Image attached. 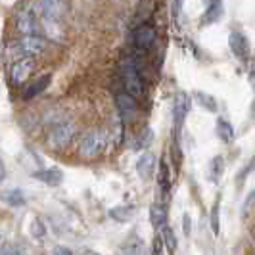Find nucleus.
<instances>
[{"label": "nucleus", "instance_id": "nucleus-23", "mask_svg": "<svg viewBox=\"0 0 255 255\" xmlns=\"http://www.w3.org/2000/svg\"><path fill=\"white\" fill-rule=\"evenodd\" d=\"M2 200L6 202L8 205H12V207H19V205L25 204V198H23V194L21 190H8L2 194Z\"/></svg>", "mask_w": 255, "mask_h": 255}, {"label": "nucleus", "instance_id": "nucleus-16", "mask_svg": "<svg viewBox=\"0 0 255 255\" xmlns=\"http://www.w3.org/2000/svg\"><path fill=\"white\" fill-rule=\"evenodd\" d=\"M171 173H169V165H167L165 159H161L159 161V173H157V184H159V188L163 192V196H169V192H171Z\"/></svg>", "mask_w": 255, "mask_h": 255}, {"label": "nucleus", "instance_id": "nucleus-24", "mask_svg": "<svg viewBox=\"0 0 255 255\" xmlns=\"http://www.w3.org/2000/svg\"><path fill=\"white\" fill-rule=\"evenodd\" d=\"M29 232H31V236L37 238V240H44V238H46V227H44V223H42L38 217H35L33 221H31Z\"/></svg>", "mask_w": 255, "mask_h": 255}, {"label": "nucleus", "instance_id": "nucleus-12", "mask_svg": "<svg viewBox=\"0 0 255 255\" xmlns=\"http://www.w3.org/2000/svg\"><path fill=\"white\" fill-rule=\"evenodd\" d=\"M119 255H142L144 254V240L138 234H130L117 248Z\"/></svg>", "mask_w": 255, "mask_h": 255}, {"label": "nucleus", "instance_id": "nucleus-6", "mask_svg": "<svg viewBox=\"0 0 255 255\" xmlns=\"http://www.w3.org/2000/svg\"><path fill=\"white\" fill-rule=\"evenodd\" d=\"M35 67H37L35 58H17V60L13 62L12 69H10V79H12V83L15 87L23 85L27 79L33 75Z\"/></svg>", "mask_w": 255, "mask_h": 255}, {"label": "nucleus", "instance_id": "nucleus-30", "mask_svg": "<svg viewBox=\"0 0 255 255\" xmlns=\"http://www.w3.org/2000/svg\"><path fill=\"white\" fill-rule=\"evenodd\" d=\"M182 230H184V234H186V236H190L192 234V219H190L188 213H184V215H182Z\"/></svg>", "mask_w": 255, "mask_h": 255}, {"label": "nucleus", "instance_id": "nucleus-20", "mask_svg": "<svg viewBox=\"0 0 255 255\" xmlns=\"http://www.w3.org/2000/svg\"><path fill=\"white\" fill-rule=\"evenodd\" d=\"M194 98H196V102L200 104L204 110H207V112H211V114H215L219 110L217 106V100L211 96V94H207V92H202V90H196L194 92Z\"/></svg>", "mask_w": 255, "mask_h": 255}, {"label": "nucleus", "instance_id": "nucleus-31", "mask_svg": "<svg viewBox=\"0 0 255 255\" xmlns=\"http://www.w3.org/2000/svg\"><path fill=\"white\" fill-rule=\"evenodd\" d=\"M52 255H73V252L69 248H65V246H56L52 250Z\"/></svg>", "mask_w": 255, "mask_h": 255}, {"label": "nucleus", "instance_id": "nucleus-35", "mask_svg": "<svg viewBox=\"0 0 255 255\" xmlns=\"http://www.w3.org/2000/svg\"><path fill=\"white\" fill-rule=\"evenodd\" d=\"M0 244H2V242H0Z\"/></svg>", "mask_w": 255, "mask_h": 255}, {"label": "nucleus", "instance_id": "nucleus-27", "mask_svg": "<svg viewBox=\"0 0 255 255\" xmlns=\"http://www.w3.org/2000/svg\"><path fill=\"white\" fill-rule=\"evenodd\" d=\"M254 169H255V157H252V159H250V163H248V165L244 167L242 171L236 175V184H238V186H242L244 182H246V179H248V175H250Z\"/></svg>", "mask_w": 255, "mask_h": 255}, {"label": "nucleus", "instance_id": "nucleus-17", "mask_svg": "<svg viewBox=\"0 0 255 255\" xmlns=\"http://www.w3.org/2000/svg\"><path fill=\"white\" fill-rule=\"evenodd\" d=\"M134 213H136L134 205H117L114 209H110V217L117 221V223H127V221H130V217Z\"/></svg>", "mask_w": 255, "mask_h": 255}, {"label": "nucleus", "instance_id": "nucleus-14", "mask_svg": "<svg viewBox=\"0 0 255 255\" xmlns=\"http://www.w3.org/2000/svg\"><path fill=\"white\" fill-rule=\"evenodd\" d=\"M155 165H157V159L152 152H144L138 157L136 161V173L140 179H150L153 177V171H155Z\"/></svg>", "mask_w": 255, "mask_h": 255}, {"label": "nucleus", "instance_id": "nucleus-5", "mask_svg": "<svg viewBox=\"0 0 255 255\" xmlns=\"http://www.w3.org/2000/svg\"><path fill=\"white\" fill-rule=\"evenodd\" d=\"M155 37H157L155 27L150 25V23H142V25L136 27L134 33H132V44H134L136 52L150 50L153 46V42H155Z\"/></svg>", "mask_w": 255, "mask_h": 255}, {"label": "nucleus", "instance_id": "nucleus-28", "mask_svg": "<svg viewBox=\"0 0 255 255\" xmlns=\"http://www.w3.org/2000/svg\"><path fill=\"white\" fill-rule=\"evenodd\" d=\"M0 255H21V252L12 242H2L0 244Z\"/></svg>", "mask_w": 255, "mask_h": 255}, {"label": "nucleus", "instance_id": "nucleus-2", "mask_svg": "<svg viewBox=\"0 0 255 255\" xmlns=\"http://www.w3.org/2000/svg\"><path fill=\"white\" fill-rule=\"evenodd\" d=\"M121 77H123V87L128 94H132L134 98H142L144 96V81L138 71V64L136 58H127L123 65H121Z\"/></svg>", "mask_w": 255, "mask_h": 255}, {"label": "nucleus", "instance_id": "nucleus-1", "mask_svg": "<svg viewBox=\"0 0 255 255\" xmlns=\"http://www.w3.org/2000/svg\"><path fill=\"white\" fill-rule=\"evenodd\" d=\"M108 140H110V136H108L106 130L92 128L89 132H85L81 142H79V155L85 157V159L100 157L108 148Z\"/></svg>", "mask_w": 255, "mask_h": 255}, {"label": "nucleus", "instance_id": "nucleus-15", "mask_svg": "<svg viewBox=\"0 0 255 255\" xmlns=\"http://www.w3.org/2000/svg\"><path fill=\"white\" fill-rule=\"evenodd\" d=\"M50 81H52V75H42V77H38V79H35V81L23 90V100H33L35 96L42 94L44 90L48 89Z\"/></svg>", "mask_w": 255, "mask_h": 255}, {"label": "nucleus", "instance_id": "nucleus-22", "mask_svg": "<svg viewBox=\"0 0 255 255\" xmlns=\"http://www.w3.org/2000/svg\"><path fill=\"white\" fill-rule=\"evenodd\" d=\"M161 238H163V242H165V248L169 254H175L177 252V236H175V232L173 229L169 227V225H163L161 227Z\"/></svg>", "mask_w": 255, "mask_h": 255}, {"label": "nucleus", "instance_id": "nucleus-32", "mask_svg": "<svg viewBox=\"0 0 255 255\" xmlns=\"http://www.w3.org/2000/svg\"><path fill=\"white\" fill-rule=\"evenodd\" d=\"M6 177V165H4V161H2V157H0V182L4 180Z\"/></svg>", "mask_w": 255, "mask_h": 255}, {"label": "nucleus", "instance_id": "nucleus-33", "mask_svg": "<svg viewBox=\"0 0 255 255\" xmlns=\"http://www.w3.org/2000/svg\"><path fill=\"white\" fill-rule=\"evenodd\" d=\"M81 255H100V254H96V252H92V250H83Z\"/></svg>", "mask_w": 255, "mask_h": 255}, {"label": "nucleus", "instance_id": "nucleus-11", "mask_svg": "<svg viewBox=\"0 0 255 255\" xmlns=\"http://www.w3.org/2000/svg\"><path fill=\"white\" fill-rule=\"evenodd\" d=\"M225 15V2L223 0H209L204 15H202V25H213Z\"/></svg>", "mask_w": 255, "mask_h": 255}, {"label": "nucleus", "instance_id": "nucleus-34", "mask_svg": "<svg viewBox=\"0 0 255 255\" xmlns=\"http://www.w3.org/2000/svg\"><path fill=\"white\" fill-rule=\"evenodd\" d=\"M254 234H255V230H254Z\"/></svg>", "mask_w": 255, "mask_h": 255}, {"label": "nucleus", "instance_id": "nucleus-19", "mask_svg": "<svg viewBox=\"0 0 255 255\" xmlns=\"http://www.w3.org/2000/svg\"><path fill=\"white\" fill-rule=\"evenodd\" d=\"M150 221L153 227H163L167 225V207L163 204H152L150 207Z\"/></svg>", "mask_w": 255, "mask_h": 255}, {"label": "nucleus", "instance_id": "nucleus-25", "mask_svg": "<svg viewBox=\"0 0 255 255\" xmlns=\"http://www.w3.org/2000/svg\"><path fill=\"white\" fill-rule=\"evenodd\" d=\"M153 140V132L152 128H144L140 132V136L136 138V142H134V148L136 150H140V148H146V146H150Z\"/></svg>", "mask_w": 255, "mask_h": 255}, {"label": "nucleus", "instance_id": "nucleus-8", "mask_svg": "<svg viewBox=\"0 0 255 255\" xmlns=\"http://www.w3.org/2000/svg\"><path fill=\"white\" fill-rule=\"evenodd\" d=\"M138 98H134L132 94H128L127 90L125 92H119L117 96H115V106H117V110H119V114L123 115V119H127V121H132L136 114H138V102H136Z\"/></svg>", "mask_w": 255, "mask_h": 255}, {"label": "nucleus", "instance_id": "nucleus-18", "mask_svg": "<svg viewBox=\"0 0 255 255\" xmlns=\"http://www.w3.org/2000/svg\"><path fill=\"white\" fill-rule=\"evenodd\" d=\"M217 136L225 142V144H230V142L234 140V136H236L234 127L230 125L227 119H223V117H219L217 119Z\"/></svg>", "mask_w": 255, "mask_h": 255}, {"label": "nucleus", "instance_id": "nucleus-26", "mask_svg": "<svg viewBox=\"0 0 255 255\" xmlns=\"http://www.w3.org/2000/svg\"><path fill=\"white\" fill-rule=\"evenodd\" d=\"M211 230H213V234H219V230H221V219H219V198L215 200V204L211 207Z\"/></svg>", "mask_w": 255, "mask_h": 255}, {"label": "nucleus", "instance_id": "nucleus-9", "mask_svg": "<svg viewBox=\"0 0 255 255\" xmlns=\"http://www.w3.org/2000/svg\"><path fill=\"white\" fill-rule=\"evenodd\" d=\"M190 108H192L190 96H188L186 92H179V94L175 96V104H173V119H175V128H177V130L184 125L186 117L190 114Z\"/></svg>", "mask_w": 255, "mask_h": 255}, {"label": "nucleus", "instance_id": "nucleus-21", "mask_svg": "<svg viewBox=\"0 0 255 255\" xmlns=\"http://www.w3.org/2000/svg\"><path fill=\"white\" fill-rule=\"evenodd\" d=\"M225 173V157L223 155H215L209 163V179L211 182H219V179Z\"/></svg>", "mask_w": 255, "mask_h": 255}, {"label": "nucleus", "instance_id": "nucleus-13", "mask_svg": "<svg viewBox=\"0 0 255 255\" xmlns=\"http://www.w3.org/2000/svg\"><path fill=\"white\" fill-rule=\"evenodd\" d=\"M33 179L40 180L48 186H60L64 182V173L56 167H50V169H40V171H33Z\"/></svg>", "mask_w": 255, "mask_h": 255}, {"label": "nucleus", "instance_id": "nucleus-4", "mask_svg": "<svg viewBox=\"0 0 255 255\" xmlns=\"http://www.w3.org/2000/svg\"><path fill=\"white\" fill-rule=\"evenodd\" d=\"M77 134V125L73 121H60L48 132V146L52 150H64L67 148Z\"/></svg>", "mask_w": 255, "mask_h": 255}, {"label": "nucleus", "instance_id": "nucleus-29", "mask_svg": "<svg viewBox=\"0 0 255 255\" xmlns=\"http://www.w3.org/2000/svg\"><path fill=\"white\" fill-rule=\"evenodd\" d=\"M163 246H165V242H163L161 234H157L152 244V255H163Z\"/></svg>", "mask_w": 255, "mask_h": 255}, {"label": "nucleus", "instance_id": "nucleus-10", "mask_svg": "<svg viewBox=\"0 0 255 255\" xmlns=\"http://www.w3.org/2000/svg\"><path fill=\"white\" fill-rule=\"evenodd\" d=\"M42 4V17L60 21L67 10V0H40Z\"/></svg>", "mask_w": 255, "mask_h": 255}, {"label": "nucleus", "instance_id": "nucleus-7", "mask_svg": "<svg viewBox=\"0 0 255 255\" xmlns=\"http://www.w3.org/2000/svg\"><path fill=\"white\" fill-rule=\"evenodd\" d=\"M229 46L232 54L240 60V62H248L250 54H252V46H250V40L244 35L242 31H232L229 35Z\"/></svg>", "mask_w": 255, "mask_h": 255}, {"label": "nucleus", "instance_id": "nucleus-3", "mask_svg": "<svg viewBox=\"0 0 255 255\" xmlns=\"http://www.w3.org/2000/svg\"><path fill=\"white\" fill-rule=\"evenodd\" d=\"M12 50L19 58H37L48 50V42L40 35H21L12 44Z\"/></svg>", "mask_w": 255, "mask_h": 255}]
</instances>
